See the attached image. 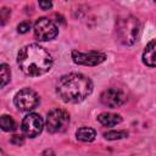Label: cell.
Returning <instances> with one entry per match:
<instances>
[{"mask_svg":"<svg viewBox=\"0 0 156 156\" xmlns=\"http://www.w3.org/2000/svg\"><path fill=\"white\" fill-rule=\"evenodd\" d=\"M72 60L77 65H83V66H96L100 65L106 60V55L100 51H88V52H82L78 50L72 51Z\"/></svg>","mask_w":156,"mask_h":156,"instance_id":"obj_7","label":"cell"},{"mask_svg":"<svg viewBox=\"0 0 156 156\" xmlns=\"http://www.w3.org/2000/svg\"><path fill=\"white\" fill-rule=\"evenodd\" d=\"M46 129L50 133H61L69 124V115L61 108L51 110L46 117Z\"/></svg>","mask_w":156,"mask_h":156,"instance_id":"obj_4","label":"cell"},{"mask_svg":"<svg viewBox=\"0 0 156 156\" xmlns=\"http://www.w3.org/2000/svg\"><path fill=\"white\" fill-rule=\"evenodd\" d=\"M29 29H30V22H29V21H23V22H21V23L17 26L18 33H22V34L27 33Z\"/></svg>","mask_w":156,"mask_h":156,"instance_id":"obj_16","label":"cell"},{"mask_svg":"<svg viewBox=\"0 0 156 156\" xmlns=\"http://www.w3.org/2000/svg\"><path fill=\"white\" fill-rule=\"evenodd\" d=\"M0 74H1V88H4L11 79V71L6 63H2L0 66Z\"/></svg>","mask_w":156,"mask_h":156,"instance_id":"obj_14","label":"cell"},{"mask_svg":"<svg viewBox=\"0 0 156 156\" xmlns=\"http://www.w3.org/2000/svg\"><path fill=\"white\" fill-rule=\"evenodd\" d=\"M57 33H58V29L56 24L46 17L39 18L34 23V35L40 41L52 40L57 35Z\"/></svg>","mask_w":156,"mask_h":156,"instance_id":"obj_6","label":"cell"},{"mask_svg":"<svg viewBox=\"0 0 156 156\" xmlns=\"http://www.w3.org/2000/svg\"><path fill=\"white\" fill-rule=\"evenodd\" d=\"M41 10H50L52 7V0H38Z\"/></svg>","mask_w":156,"mask_h":156,"instance_id":"obj_17","label":"cell"},{"mask_svg":"<svg viewBox=\"0 0 156 156\" xmlns=\"http://www.w3.org/2000/svg\"><path fill=\"white\" fill-rule=\"evenodd\" d=\"M22 132L28 138H35L39 135L44 127V121L38 113H29L22 121Z\"/></svg>","mask_w":156,"mask_h":156,"instance_id":"obj_8","label":"cell"},{"mask_svg":"<svg viewBox=\"0 0 156 156\" xmlns=\"http://www.w3.org/2000/svg\"><path fill=\"white\" fill-rule=\"evenodd\" d=\"M104 136L107 140H117V139L127 138L128 136V132L127 130H117V132L116 130H110V132L104 133Z\"/></svg>","mask_w":156,"mask_h":156,"instance_id":"obj_15","label":"cell"},{"mask_svg":"<svg viewBox=\"0 0 156 156\" xmlns=\"http://www.w3.org/2000/svg\"><path fill=\"white\" fill-rule=\"evenodd\" d=\"M140 32L139 20L132 15L119 17L116 22V35L123 45H132L135 43Z\"/></svg>","mask_w":156,"mask_h":156,"instance_id":"obj_3","label":"cell"},{"mask_svg":"<svg viewBox=\"0 0 156 156\" xmlns=\"http://www.w3.org/2000/svg\"><path fill=\"white\" fill-rule=\"evenodd\" d=\"M76 136L78 140L80 141H85V143H89V141H93L96 136V132L93 129V128H89V127H82L79 129H77L76 132Z\"/></svg>","mask_w":156,"mask_h":156,"instance_id":"obj_12","label":"cell"},{"mask_svg":"<svg viewBox=\"0 0 156 156\" xmlns=\"http://www.w3.org/2000/svg\"><path fill=\"white\" fill-rule=\"evenodd\" d=\"M10 13H11V11H10L7 7H4V9L1 10V24H5L7 17H10Z\"/></svg>","mask_w":156,"mask_h":156,"instance_id":"obj_19","label":"cell"},{"mask_svg":"<svg viewBox=\"0 0 156 156\" xmlns=\"http://www.w3.org/2000/svg\"><path fill=\"white\" fill-rule=\"evenodd\" d=\"M13 102L16 105V107L20 111H30L33 108H35L39 104V95L29 88H24L22 90H20L13 99Z\"/></svg>","mask_w":156,"mask_h":156,"instance_id":"obj_5","label":"cell"},{"mask_svg":"<svg viewBox=\"0 0 156 156\" xmlns=\"http://www.w3.org/2000/svg\"><path fill=\"white\" fill-rule=\"evenodd\" d=\"M100 100L105 106H107L110 108H116V107L121 106L124 102L126 96L119 89L110 88V89H106V90L102 91V94L100 96Z\"/></svg>","mask_w":156,"mask_h":156,"instance_id":"obj_9","label":"cell"},{"mask_svg":"<svg viewBox=\"0 0 156 156\" xmlns=\"http://www.w3.org/2000/svg\"><path fill=\"white\" fill-rule=\"evenodd\" d=\"M17 63L21 71L30 77H38L46 73L52 66L51 55L38 44L23 46L17 55Z\"/></svg>","mask_w":156,"mask_h":156,"instance_id":"obj_1","label":"cell"},{"mask_svg":"<svg viewBox=\"0 0 156 156\" xmlns=\"http://www.w3.org/2000/svg\"><path fill=\"white\" fill-rule=\"evenodd\" d=\"M93 91L91 80L80 73L62 76L56 84V93L65 102L77 104L85 100Z\"/></svg>","mask_w":156,"mask_h":156,"instance_id":"obj_2","label":"cell"},{"mask_svg":"<svg viewBox=\"0 0 156 156\" xmlns=\"http://www.w3.org/2000/svg\"><path fill=\"white\" fill-rule=\"evenodd\" d=\"M23 143H24V139L22 135H13L11 138V144H13L16 146H21Z\"/></svg>","mask_w":156,"mask_h":156,"instance_id":"obj_18","label":"cell"},{"mask_svg":"<svg viewBox=\"0 0 156 156\" xmlns=\"http://www.w3.org/2000/svg\"><path fill=\"white\" fill-rule=\"evenodd\" d=\"M155 1H156V0H155Z\"/></svg>","mask_w":156,"mask_h":156,"instance_id":"obj_20","label":"cell"},{"mask_svg":"<svg viewBox=\"0 0 156 156\" xmlns=\"http://www.w3.org/2000/svg\"><path fill=\"white\" fill-rule=\"evenodd\" d=\"M98 121L105 127H115L122 122V117L119 115H116V113L102 112L98 116Z\"/></svg>","mask_w":156,"mask_h":156,"instance_id":"obj_11","label":"cell"},{"mask_svg":"<svg viewBox=\"0 0 156 156\" xmlns=\"http://www.w3.org/2000/svg\"><path fill=\"white\" fill-rule=\"evenodd\" d=\"M143 62L149 67H156V40L150 41L143 52Z\"/></svg>","mask_w":156,"mask_h":156,"instance_id":"obj_10","label":"cell"},{"mask_svg":"<svg viewBox=\"0 0 156 156\" xmlns=\"http://www.w3.org/2000/svg\"><path fill=\"white\" fill-rule=\"evenodd\" d=\"M0 126H1V129L5 130V132H13L16 129V122L9 115H2L1 116V118H0Z\"/></svg>","mask_w":156,"mask_h":156,"instance_id":"obj_13","label":"cell"}]
</instances>
